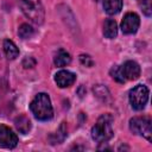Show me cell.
Listing matches in <instances>:
<instances>
[{"mask_svg": "<svg viewBox=\"0 0 152 152\" xmlns=\"http://www.w3.org/2000/svg\"><path fill=\"white\" fill-rule=\"evenodd\" d=\"M30 109L34 115V118L40 121L50 120L53 115L51 100L49 95L45 93H39L34 96V99L30 103Z\"/></svg>", "mask_w": 152, "mask_h": 152, "instance_id": "cell-1", "label": "cell"}, {"mask_svg": "<svg viewBox=\"0 0 152 152\" xmlns=\"http://www.w3.org/2000/svg\"><path fill=\"white\" fill-rule=\"evenodd\" d=\"M112 116L109 114H103L99 118L97 122L91 128V138L100 142L104 144L113 137V128H112Z\"/></svg>", "mask_w": 152, "mask_h": 152, "instance_id": "cell-2", "label": "cell"}, {"mask_svg": "<svg viewBox=\"0 0 152 152\" xmlns=\"http://www.w3.org/2000/svg\"><path fill=\"white\" fill-rule=\"evenodd\" d=\"M19 6L25 14L34 24H42L44 21V8L40 0H18Z\"/></svg>", "mask_w": 152, "mask_h": 152, "instance_id": "cell-3", "label": "cell"}, {"mask_svg": "<svg viewBox=\"0 0 152 152\" xmlns=\"http://www.w3.org/2000/svg\"><path fill=\"white\" fill-rule=\"evenodd\" d=\"M129 129L138 135H142L151 141L152 139V121L148 116H134L129 120Z\"/></svg>", "mask_w": 152, "mask_h": 152, "instance_id": "cell-4", "label": "cell"}, {"mask_svg": "<svg viewBox=\"0 0 152 152\" xmlns=\"http://www.w3.org/2000/svg\"><path fill=\"white\" fill-rule=\"evenodd\" d=\"M147 100H148V88L144 84H138L129 91V103L132 108L135 110L144 109L145 104L147 103Z\"/></svg>", "mask_w": 152, "mask_h": 152, "instance_id": "cell-5", "label": "cell"}, {"mask_svg": "<svg viewBox=\"0 0 152 152\" xmlns=\"http://www.w3.org/2000/svg\"><path fill=\"white\" fill-rule=\"evenodd\" d=\"M140 25V19L137 13H126L121 21V30L125 34H133L138 31Z\"/></svg>", "mask_w": 152, "mask_h": 152, "instance_id": "cell-6", "label": "cell"}, {"mask_svg": "<svg viewBox=\"0 0 152 152\" xmlns=\"http://www.w3.org/2000/svg\"><path fill=\"white\" fill-rule=\"evenodd\" d=\"M18 144V137L13 131L5 126L0 125V147L5 148H13Z\"/></svg>", "mask_w": 152, "mask_h": 152, "instance_id": "cell-7", "label": "cell"}, {"mask_svg": "<svg viewBox=\"0 0 152 152\" xmlns=\"http://www.w3.org/2000/svg\"><path fill=\"white\" fill-rule=\"evenodd\" d=\"M121 70L124 74L125 80H137L140 76V66L137 62L134 61H127L124 63V65H121Z\"/></svg>", "mask_w": 152, "mask_h": 152, "instance_id": "cell-8", "label": "cell"}, {"mask_svg": "<svg viewBox=\"0 0 152 152\" xmlns=\"http://www.w3.org/2000/svg\"><path fill=\"white\" fill-rule=\"evenodd\" d=\"M55 81L59 88H66L74 84L76 81V75L68 70H61L55 75Z\"/></svg>", "mask_w": 152, "mask_h": 152, "instance_id": "cell-9", "label": "cell"}, {"mask_svg": "<svg viewBox=\"0 0 152 152\" xmlns=\"http://www.w3.org/2000/svg\"><path fill=\"white\" fill-rule=\"evenodd\" d=\"M103 8L109 15L116 14L122 8V0H103Z\"/></svg>", "mask_w": 152, "mask_h": 152, "instance_id": "cell-10", "label": "cell"}, {"mask_svg": "<svg viewBox=\"0 0 152 152\" xmlns=\"http://www.w3.org/2000/svg\"><path fill=\"white\" fill-rule=\"evenodd\" d=\"M103 34L108 39H113L118 34V25L113 19H107L103 24Z\"/></svg>", "mask_w": 152, "mask_h": 152, "instance_id": "cell-11", "label": "cell"}, {"mask_svg": "<svg viewBox=\"0 0 152 152\" xmlns=\"http://www.w3.org/2000/svg\"><path fill=\"white\" fill-rule=\"evenodd\" d=\"M71 62V57L69 55V52H66L64 49H59L53 57V63L57 66H65Z\"/></svg>", "mask_w": 152, "mask_h": 152, "instance_id": "cell-12", "label": "cell"}, {"mask_svg": "<svg viewBox=\"0 0 152 152\" xmlns=\"http://www.w3.org/2000/svg\"><path fill=\"white\" fill-rule=\"evenodd\" d=\"M4 51H5V55L7 56L8 59H15L18 56H19V50L17 48V45L10 40V39H5L4 40Z\"/></svg>", "mask_w": 152, "mask_h": 152, "instance_id": "cell-13", "label": "cell"}, {"mask_svg": "<svg viewBox=\"0 0 152 152\" xmlns=\"http://www.w3.org/2000/svg\"><path fill=\"white\" fill-rule=\"evenodd\" d=\"M14 125H15L17 129H18L20 133H23V134H26V133L31 129V121H30L28 118L25 116V115H19V116H17L15 120H14Z\"/></svg>", "mask_w": 152, "mask_h": 152, "instance_id": "cell-14", "label": "cell"}, {"mask_svg": "<svg viewBox=\"0 0 152 152\" xmlns=\"http://www.w3.org/2000/svg\"><path fill=\"white\" fill-rule=\"evenodd\" d=\"M66 137V128H65V122H62V125L59 126V128L57 129V132L50 137L51 142L52 144H58L62 142L64 140V138Z\"/></svg>", "mask_w": 152, "mask_h": 152, "instance_id": "cell-15", "label": "cell"}, {"mask_svg": "<svg viewBox=\"0 0 152 152\" xmlns=\"http://www.w3.org/2000/svg\"><path fill=\"white\" fill-rule=\"evenodd\" d=\"M33 33H34V31H33V28H32L28 24H21L20 27L18 28V34H19V37L23 38V39L31 38V37L33 36Z\"/></svg>", "mask_w": 152, "mask_h": 152, "instance_id": "cell-16", "label": "cell"}, {"mask_svg": "<svg viewBox=\"0 0 152 152\" xmlns=\"http://www.w3.org/2000/svg\"><path fill=\"white\" fill-rule=\"evenodd\" d=\"M93 90H94V94L96 95V97L101 99L102 101H107V99H109V91L104 86L96 84Z\"/></svg>", "mask_w": 152, "mask_h": 152, "instance_id": "cell-17", "label": "cell"}, {"mask_svg": "<svg viewBox=\"0 0 152 152\" xmlns=\"http://www.w3.org/2000/svg\"><path fill=\"white\" fill-rule=\"evenodd\" d=\"M109 74H110V76H112L116 82H119V83H124V82L126 81L125 77H124V74H122V70H121V66H120V65H114V66H112Z\"/></svg>", "mask_w": 152, "mask_h": 152, "instance_id": "cell-18", "label": "cell"}, {"mask_svg": "<svg viewBox=\"0 0 152 152\" xmlns=\"http://www.w3.org/2000/svg\"><path fill=\"white\" fill-rule=\"evenodd\" d=\"M138 1H139V5H140L142 12H144L147 17H150L151 13H152V5H151L152 0H138Z\"/></svg>", "mask_w": 152, "mask_h": 152, "instance_id": "cell-19", "label": "cell"}, {"mask_svg": "<svg viewBox=\"0 0 152 152\" xmlns=\"http://www.w3.org/2000/svg\"><path fill=\"white\" fill-rule=\"evenodd\" d=\"M80 62L83 64V65H86V66H93L94 65V61H93V58L89 56V55H80Z\"/></svg>", "mask_w": 152, "mask_h": 152, "instance_id": "cell-20", "label": "cell"}, {"mask_svg": "<svg viewBox=\"0 0 152 152\" xmlns=\"http://www.w3.org/2000/svg\"><path fill=\"white\" fill-rule=\"evenodd\" d=\"M36 65V61H34V58H32V57H26L24 61H23V66L24 68H33Z\"/></svg>", "mask_w": 152, "mask_h": 152, "instance_id": "cell-21", "label": "cell"}, {"mask_svg": "<svg viewBox=\"0 0 152 152\" xmlns=\"http://www.w3.org/2000/svg\"><path fill=\"white\" fill-rule=\"evenodd\" d=\"M95 1H99V0H95Z\"/></svg>", "mask_w": 152, "mask_h": 152, "instance_id": "cell-22", "label": "cell"}]
</instances>
